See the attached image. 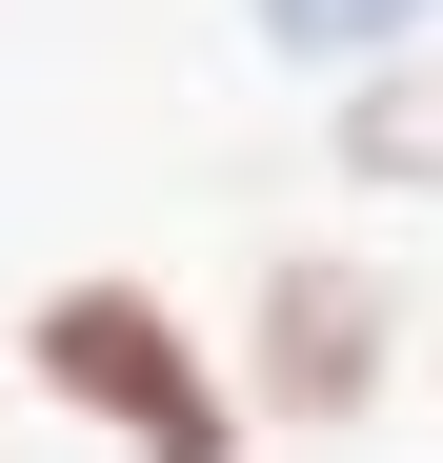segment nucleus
<instances>
[{
	"label": "nucleus",
	"instance_id": "obj_1",
	"mask_svg": "<svg viewBox=\"0 0 443 463\" xmlns=\"http://www.w3.org/2000/svg\"><path fill=\"white\" fill-rule=\"evenodd\" d=\"M21 383L61 423H101L121 463H242V363H202V323L162 282H61V302H21Z\"/></svg>",
	"mask_w": 443,
	"mask_h": 463
},
{
	"label": "nucleus",
	"instance_id": "obj_2",
	"mask_svg": "<svg viewBox=\"0 0 443 463\" xmlns=\"http://www.w3.org/2000/svg\"><path fill=\"white\" fill-rule=\"evenodd\" d=\"M383 363H403V302L363 282V262H262L242 282V403L262 423H363Z\"/></svg>",
	"mask_w": 443,
	"mask_h": 463
}]
</instances>
